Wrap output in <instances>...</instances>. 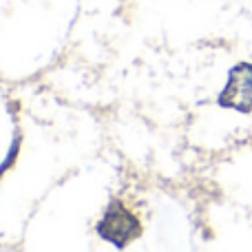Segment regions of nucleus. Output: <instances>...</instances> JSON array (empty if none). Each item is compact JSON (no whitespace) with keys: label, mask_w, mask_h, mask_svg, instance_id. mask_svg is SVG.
<instances>
[{"label":"nucleus","mask_w":252,"mask_h":252,"mask_svg":"<svg viewBox=\"0 0 252 252\" xmlns=\"http://www.w3.org/2000/svg\"><path fill=\"white\" fill-rule=\"evenodd\" d=\"M139 232H142V226H139L137 215L130 213L120 201H111L106 213L97 221V235L115 248H126L133 239H137Z\"/></svg>","instance_id":"nucleus-1"},{"label":"nucleus","mask_w":252,"mask_h":252,"mask_svg":"<svg viewBox=\"0 0 252 252\" xmlns=\"http://www.w3.org/2000/svg\"><path fill=\"white\" fill-rule=\"evenodd\" d=\"M217 104L223 109H235L239 113L252 111V64L241 62L228 73V82L219 93Z\"/></svg>","instance_id":"nucleus-2"},{"label":"nucleus","mask_w":252,"mask_h":252,"mask_svg":"<svg viewBox=\"0 0 252 252\" xmlns=\"http://www.w3.org/2000/svg\"><path fill=\"white\" fill-rule=\"evenodd\" d=\"M18 151H20V135H16V139H13V142H11V148H9L7 157H4V159H2V164H0V177H2V175L7 173V170L11 168L13 164H16Z\"/></svg>","instance_id":"nucleus-3"}]
</instances>
